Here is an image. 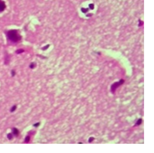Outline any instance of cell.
<instances>
[{
    "mask_svg": "<svg viewBox=\"0 0 154 153\" xmlns=\"http://www.w3.org/2000/svg\"><path fill=\"white\" fill-rule=\"evenodd\" d=\"M5 35L7 38V41L9 43L18 44L22 40V35L18 29H9L5 32Z\"/></svg>",
    "mask_w": 154,
    "mask_h": 153,
    "instance_id": "6da1fadb",
    "label": "cell"
},
{
    "mask_svg": "<svg viewBox=\"0 0 154 153\" xmlns=\"http://www.w3.org/2000/svg\"><path fill=\"white\" fill-rule=\"evenodd\" d=\"M124 82H125V80L123 79H120L118 82H115L114 83H112V84L111 85V86H110V92H111L112 94H115L116 91L117 90L118 88L121 86Z\"/></svg>",
    "mask_w": 154,
    "mask_h": 153,
    "instance_id": "7a4b0ae2",
    "label": "cell"
},
{
    "mask_svg": "<svg viewBox=\"0 0 154 153\" xmlns=\"http://www.w3.org/2000/svg\"><path fill=\"white\" fill-rule=\"evenodd\" d=\"M5 9H6V4H5V3L3 0H0V13L4 12L5 10Z\"/></svg>",
    "mask_w": 154,
    "mask_h": 153,
    "instance_id": "3957f363",
    "label": "cell"
},
{
    "mask_svg": "<svg viewBox=\"0 0 154 153\" xmlns=\"http://www.w3.org/2000/svg\"><path fill=\"white\" fill-rule=\"evenodd\" d=\"M34 132H32V131H31V132H29L28 134H27V135L26 136V138H25V139H24V142L25 143H29V142H30V139H31V135H32V133Z\"/></svg>",
    "mask_w": 154,
    "mask_h": 153,
    "instance_id": "277c9868",
    "label": "cell"
},
{
    "mask_svg": "<svg viewBox=\"0 0 154 153\" xmlns=\"http://www.w3.org/2000/svg\"><path fill=\"white\" fill-rule=\"evenodd\" d=\"M12 133L14 135V137H18L19 135V131L17 128H13L12 129Z\"/></svg>",
    "mask_w": 154,
    "mask_h": 153,
    "instance_id": "5b68a950",
    "label": "cell"
},
{
    "mask_svg": "<svg viewBox=\"0 0 154 153\" xmlns=\"http://www.w3.org/2000/svg\"><path fill=\"white\" fill-rule=\"evenodd\" d=\"M9 62H10V56H9L8 53H5V58H4V64L5 65H8L9 63Z\"/></svg>",
    "mask_w": 154,
    "mask_h": 153,
    "instance_id": "8992f818",
    "label": "cell"
},
{
    "mask_svg": "<svg viewBox=\"0 0 154 153\" xmlns=\"http://www.w3.org/2000/svg\"><path fill=\"white\" fill-rule=\"evenodd\" d=\"M80 10H81V12L83 14H86V13H88V12H89V9L88 8H84V7H82V8L80 9Z\"/></svg>",
    "mask_w": 154,
    "mask_h": 153,
    "instance_id": "52a82bcc",
    "label": "cell"
},
{
    "mask_svg": "<svg viewBox=\"0 0 154 153\" xmlns=\"http://www.w3.org/2000/svg\"><path fill=\"white\" fill-rule=\"evenodd\" d=\"M142 122H143V119H137V121H136V124L134 125V126H139V125H140L142 124Z\"/></svg>",
    "mask_w": 154,
    "mask_h": 153,
    "instance_id": "ba28073f",
    "label": "cell"
},
{
    "mask_svg": "<svg viewBox=\"0 0 154 153\" xmlns=\"http://www.w3.org/2000/svg\"><path fill=\"white\" fill-rule=\"evenodd\" d=\"M36 67V63L34 62H31V63L29 64V68H30L31 69H35Z\"/></svg>",
    "mask_w": 154,
    "mask_h": 153,
    "instance_id": "9c48e42d",
    "label": "cell"
},
{
    "mask_svg": "<svg viewBox=\"0 0 154 153\" xmlns=\"http://www.w3.org/2000/svg\"><path fill=\"white\" fill-rule=\"evenodd\" d=\"M25 52V49H19L17 50L16 51V53L17 55H19V54H22V53H23Z\"/></svg>",
    "mask_w": 154,
    "mask_h": 153,
    "instance_id": "30bf717a",
    "label": "cell"
},
{
    "mask_svg": "<svg viewBox=\"0 0 154 153\" xmlns=\"http://www.w3.org/2000/svg\"><path fill=\"white\" fill-rule=\"evenodd\" d=\"M16 109H17V106L16 105H14L11 107L10 108V112H14L15 111H16Z\"/></svg>",
    "mask_w": 154,
    "mask_h": 153,
    "instance_id": "8fae6325",
    "label": "cell"
},
{
    "mask_svg": "<svg viewBox=\"0 0 154 153\" xmlns=\"http://www.w3.org/2000/svg\"><path fill=\"white\" fill-rule=\"evenodd\" d=\"M13 138H14V135H13L12 132H11V133H8V134H7V139H8L9 140H12Z\"/></svg>",
    "mask_w": 154,
    "mask_h": 153,
    "instance_id": "7c38bea8",
    "label": "cell"
},
{
    "mask_svg": "<svg viewBox=\"0 0 154 153\" xmlns=\"http://www.w3.org/2000/svg\"><path fill=\"white\" fill-rule=\"evenodd\" d=\"M88 9H90V10H93L95 9V5L93 4V3H90L89 5V7H88Z\"/></svg>",
    "mask_w": 154,
    "mask_h": 153,
    "instance_id": "4fadbf2b",
    "label": "cell"
},
{
    "mask_svg": "<svg viewBox=\"0 0 154 153\" xmlns=\"http://www.w3.org/2000/svg\"><path fill=\"white\" fill-rule=\"evenodd\" d=\"M50 47V44H48V45H46L45 46H43V47L42 48V51H46V50H47Z\"/></svg>",
    "mask_w": 154,
    "mask_h": 153,
    "instance_id": "5bb4252c",
    "label": "cell"
},
{
    "mask_svg": "<svg viewBox=\"0 0 154 153\" xmlns=\"http://www.w3.org/2000/svg\"><path fill=\"white\" fill-rule=\"evenodd\" d=\"M40 124H41V122H40V121H38L36 123H35V124L32 125V126L35 127V128H37V127H39V125H40Z\"/></svg>",
    "mask_w": 154,
    "mask_h": 153,
    "instance_id": "9a60e30c",
    "label": "cell"
},
{
    "mask_svg": "<svg viewBox=\"0 0 154 153\" xmlns=\"http://www.w3.org/2000/svg\"><path fill=\"white\" fill-rule=\"evenodd\" d=\"M143 22L142 21L141 19H139L138 21V26H143Z\"/></svg>",
    "mask_w": 154,
    "mask_h": 153,
    "instance_id": "2e32d148",
    "label": "cell"
},
{
    "mask_svg": "<svg viewBox=\"0 0 154 153\" xmlns=\"http://www.w3.org/2000/svg\"><path fill=\"white\" fill-rule=\"evenodd\" d=\"M16 70H14V69H13V70L11 71V76H13V77H14V76H16Z\"/></svg>",
    "mask_w": 154,
    "mask_h": 153,
    "instance_id": "e0dca14e",
    "label": "cell"
},
{
    "mask_svg": "<svg viewBox=\"0 0 154 153\" xmlns=\"http://www.w3.org/2000/svg\"><path fill=\"white\" fill-rule=\"evenodd\" d=\"M95 139H95L94 137H90L89 139H88V142H89V143L93 142Z\"/></svg>",
    "mask_w": 154,
    "mask_h": 153,
    "instance_id": "ac0fdd59",
    "label": "cell"
},
{
    "mask_svg": "<svg viewBox=\"0 0 154 153\" xmlns=\"http://www.w3.org/2000/svg\"><path fill=\"white\" fill-rule=\"evenodd\" d=\"M93 13H86V17H91V16H93Z\"/></svg>",
    "mask_w": 154,
    "mask_h": 153,
    "instance_id": "d6986e66",
    "label": "cell"
},
{
    "mask_svg": "<svg viewBox=\"0 0 154 153\" xmlns=\"http://www.w3.org/2000/svg\"><path fill=\"white\" fill-rule=\"evenodd\" d=\"M96 54H98V55H99V56H101V53H99V52H96Z\"/></svg>",
    "mask_w": 154,
    "mask_h": 153,
    "instance_id": "ffe728a7",
    "label": "cell"
}]
</instances>
